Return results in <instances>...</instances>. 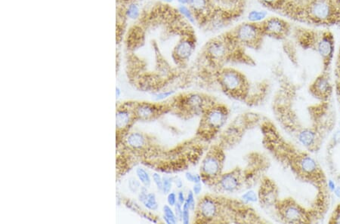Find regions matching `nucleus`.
Instances as JSON below:
<instances>
[{
  "mask_svg": "<svg viewBox=\"0 0 340 224\" xmlns=\"http://www.w3.org/2000/svg\"><path fill=\"white\" fill-rule=\"evenodd\" d=\"M296 22L315 27L340 25V3L334 0H294Z\"/></svg>",
  "mask_w": 340,
  "mask_h": 224,
  "instance_id": "1",
  "label": "nucleus"
},
{
  "mask_svg": "<svg viewBox=\"0 0 340 224\" xmlns=\"http://www.w3.org/2000/svg\"><path fill=\"white\" fill-rule=\"evenodd\" d=\"M292 37L295 43L305 50L317 53L322 60L324 71H328L335 53V36L324 27L292 26Z\"/></svg>",
  "mask_w": 340,
  "mask_h": 224,
  "instance_id": "2",
  "label": "nucleus"
},
{
  "mask_svg": "<svg viewBox=\"0 0 340 224\" xmlns=\"http://www.w3.org/2000/svg\"><path fill=\"white\" fill-rule=\"evenodd\" d=\"M229 116V112L226 106L213 103L201 115L198 134H201L203 138H212L223 128Z\"/></svg>",
  "mask_w": 340,
  "mask_h": 224,
  "instance_id": "3",
  "label": "nucleus"
},
{
  "mask_svg": "<svg viewBox=\"0 0 340 224\" xmlns=\"http://www.w3.org/2000/svg\"><path fill=\"white\" fill-rule=\"evenodd\" d=\"M217 79L226 95L236 99H243L247 96L248 82L241 73L232 68H225L218 73Z\"/></svg>",
  "mask_w": 340,
  "mask_h": 224,
  "instance_id": "4",
  "label": "nucleus"
},
{
  "mask_svg": "<svg viewBox=\"0 0 340 224\" xmlns=\"http://www.w3.org/2000/svg\"><path fill=\"white\" fill-rule=\"evenodd\" d=\"M225 155L219 149H211L207 152L201 162V174L202 182L208 185H215L222 174Z\"/></svg>",
  "mask_w": 340,
  "mask_h": 224,
  "instance_id": "5",
  "label": "nucleus"
},
{
  "mask_svg": "<svg viewBox=\"0 0 340 224\" xmlns=\"http://www.w3.org/2000/svg\"><path fill=\"white\" fill-rule=\"evenodd\" d=\"M232 33L239 44L253 50L260 49L264 38L260 24L253 22L239 25Z\"/></svg>",
  "mask_w": 340,
  "mask_h": 224,
  "instance_id": "6",
  "label": "nucleus"
},
{
  "mask_svg": "<svg viewBox=\"0 0 340 224\" xmlns=\"http://www.w3.org/2000/svg\"><path fill=\"white\" fill-rule=\"evenodd\" d=\"M212 19L232 20L244 10L245 0H207Z\"/></svg>",
  "mask_w": 340,
  "mask_h": 224,
  "instance_id": "7",
  "label": "nucleus"
},
{
  "mask_svg": "<svg viewBox=\"0 0 340 224\" xmlns=\"http://www.w3.org/2000/svg\"><path fill=\"white\" fill-rule=\"evenodd\" d=\"M260 24L264 37L285 40L292 33V25L284 18L278 17L266 18Z\"/></svg>",
  "mask_w": 340,
  "mask_h": 224,
  "instance_id": "8",
  "label": "nucleus"
},
{
  "mask_svg": "<svg viewBox=\"0 0 340 224\" xmlns=\"http://www.w3.org/2000/svg\"><path fill=\"white\" fill-rule=\"evenodd\" d=\"M210 99L205 95L191 93L183 96L180 102L182 110L184 116L202 115L208 107L213 104Z\"/></svg>",
  "mask_w": 340,
  "mask_h": 224,
  "instance_id": "9",
  "label": "nucleus"
},
{
  "mask_svg": "<svg viewBox=\"0 0 340 224\" xmlns=\"http://www.w3.org/2000/svg\"><path fill=\"white\" fill-rule=\"evenodd\" d=\"M280 216L288 224H302L309 222V217L304 208L292 199L277 203Z\"/></svg>",
  "mask_w": 340,
  "mask_h": 224,
  "instance_id": "10",
  "label": "nucleus"
},
{
  "mask_svg": "<svg viewBox=\"0 0 340 224\" xmlns=\"http://www.w3.org/2000/svg\"><path fill=\"white\" fill-rule=\"evenodd\" d=\"M195 211L197 222H213L219 215V201L212 196H204L197 203Z\"/></svg>",
  "mask_w": 340,
  "mask_h": 224,
  "instance_id": "11",
  "label": "nucleus"
},
{
  "mask_svg": "<svg viewBox=\"0 0 340 224\" xmlns=\"http://www.w3.org/2000/svg\"><path fill=\"white\" fill-rule=\"evenodd\" d=\"M215 185H216L221 191L228 193H235L241 187V174L237 169L227 173H222Z\"/></svg>",
  "mask_w": 340,
  "mask_h": 224,
  "instance_id": "12",
  "label": "nucleus"
},
{
  "mask_svg": "<svg viewBox=\"0 0 340 224\" xmlns=\"http://www.w3.org/2000/svg\"><path fill=\"white\" fill-rule=\"evenodd\" d=\"M270 10L275 11L292 20L294 13V0H258Z\"/></svg>",
  "mask_w": 340,
  "mask_h": 224,
  "instance_id": "13",
  "label": "nucleus"
},
{
  "mask_svg": "<svg viewBox=\"0 0 340 224\" xmlns=\"http://www.w3.org/2000/svg\"><path fill=\"white\" fill-rule=\"evenodd\" d=\"M295 166L299 174L306 177L318 174L319 168L315 159L309 155H300L295 161Z\"/></svg>",
  "mask_w": 340,
  "mask_h": 224,
  "instance_id": "14",
  "label": "nucleus"
},
{
  "mask_svg": "<svg viewBox=\"0 0 340 224\" xmlns=\"http://www.w3.org/2000/svg\"><path fill=\"white\" fill-rule=\"evenodd\" d=\"M328 71H323L311 85V92L317 97H328L332 91Z\"/></svg>",
  "mask_w": 340,
  "mask_h": 224,
  "instance_id": "15",
  "label": "nucleus"
},
{
  "mask_svg": "<svg viewBox=\"0 0 340 224\" xmlns=\"http://www.w3.org/2000/svg\"><path fill=\"white\" fill-rule=\"evenodd\" d=\"M299 142L305 148H311L315 145L317 141V133L310 128H304L299 131L297 134Z\"/></svg>",
  "mask_w": 340,
  "mask_h": 224,
  "instance_id": "16",
  "label": "nucleus"
},
{
  "mask_svg": "<svg viewBox=\"0 0 340 224\" xmlns=\"http://www.w3.org/2000/svg\"><path fill=\"white\" fill-rule=\"evenodd\" d=\"M261 203L262 202L266 206H271L277 203V193L274 187H264L261 189L260 194H259Z\"/></svg>",
  "mask_w": 340,
  "mask_h": 224,
  "instance_id": "17",
  "label": "nucleus"
},
{
  "mask_svg": "<svg viewBox=\"0 0 340 224\" xmlns=\"http://www.w3.org/2000/svg\"><path fill=\"white\" fill-rule=\"evenodd\" d=\"M127 144L134 149H141L145 144V138L141 133L134 132L127 137Z\"/></svg>",
  "mask_w": 340,
  "mask_h": 224,
  "instance_id": "18",
  "label": "nucleus"
},
{
  "mask_svg": "<svg viewBox=\"0 0 340 224\" xmlns=\"http://www.w3.org/2000/svg\"><path fill=\"white\" fill-rule=\"evenodd\" d=\"M156 109L151 105H139L136 108V115L142 120H148L155 114Z\"/></svg>",
  "mask_w": 340,
  "mask_h": 224,
  "instance_id": "19",
  "label": "nucleus"
},
{
  "mask_svg": "<svg viewBox=\"0 0 340 224\" xmlns=\"http://www.w3.org/2000/svg\"><path fill=\"white\" fill-rule=\"evenodd\" d=\"M131 121V116L126 110L118 111L116 115V124L118 128H125Z\"/></svg>",
  "mask_w": 340,
  "mask_h": 224,
  "instance_id": "20",
  "label": "nucleus"
},
{
  "mask_svg": "<svg viewBox=\"0 0 340 224\" xmlns=\"http://www.w3.org/2000/svg\"><path fill=\"white\" fill-rule=\"evenodd\" d=\"M163 220L168 224H175L179 222L177 217L174 210L169 206V204H166L163 208Z\"/></svg>",
  "mask_w": 340,
  "mask_h": 224,
  "instance_id": "21",
  "label": "nucleus"
},
{
  "mask_svg": "<svg viewBox=\"0 0 340 224\" xmlns=\"http://www.w3.org/2000/svg\"><path fill=\"white\" fill-rule=\"evenodd\" d=\"M136 176L141 184L146 187H149L151 184V178L148 172L144 169L138 168L136 170Z\"/></svg>",
  "mask_w": 340,
  "mask_h": 224,
  "instance_id": "22",
  "label": "nucleus"
},
{
  "mask_svg": "<svg viewBox=\"0 0 340 224\" xmlns=\"http://www.w3.org/2000/svg\"><path fill=\"white\" fill-rule=\"evenodd\" d=\"M142 204L145 205V208H148L151 211H156L158 208V202L157 200L156 196L154 193H148L146 199L144 200Z\"/></svg>",
  "mask_w": 340,
  "mask_h": 224,
  "instance_id": "23",
  "label": "nucleus"
},
{
  "mask_svg": "<svg viewBox=\"0 0 340 224\" xmlns=\"http://www.w3.org/2000/svg\"><path fill=\"white\" fill-rule=\"evenodd\" d=\"M178 10L182 15L185 18L186 20L188 21L190 23L194 25L196 23V19L194 18V14L191 8H189L188 5H179Z\"/></svg>",
  "mask_w": 340,
  "mask_h": 224,
  "instance_id": "24",
  "label": "nucleus"
},
{
  "mask_svg": "<svg viewBox=\"0 0 340 224\" xmlns=\"http://www.w3.org/2000/svg\"><path fill=\"white\" fill-rule=\"evenodd\" d=\"M266 18V12H262V11H252L248 15L249 21L250 22H253V23H260Z\"/></svg>",
  "mask_w": 340,
  "mask_h": 224,
  "instance_id": "25",
  "label": "nucleus"
},
{
  "mask_svg": "<svg viewBox=\"0 0 340 224\" xmlns=\"http://www.w3.org/2000/svg\"><path fill=\"white\" fill-rule=\"evenodd\" d=\"M241 199L243 202L248 204V203L257 202L260 199H259V194H257L254 190H250L245 192L242 195Z\"/></svg>",
  "mask_w": 340,
  "mask_h": 224,
  "instance_id": "26",
  "label": "nucleus"
},
{
  "mask_svg": "<svg viewBox=\"0 0 340 224\" xmlns=\"http://www.w3.org/2000/svg\"><path fill=\"white\" fill-rule=\"evenodd\" d=\"M174 184V180L173 177H169V176H163V190L162 193L163 194L167 195L168 193L171 192L173 188V185Z\"/></svg>",
  "mask_w": 340,
  "mask_h": 224,
  "instance_id": "27",
  "label": "nucleus"
},
{
  "mask_svg": "<svg viewBox=\"0 0 340 224\" xmlns=\"http://www.w3.org/2000/svg\"><path fill=\"white\" fill-rule=\"evenodd\" d=\"M184 177H185L187 181L190 182V183H192L193 184H194V183H201V182H202V177H201V174L192 173V172H186V173L184 174Z\"/></svg>",
  "mask_w": 340,
  "mask_h": 224,
  "instance_id": "28",
  "label": "nucleus"
},
{
  "mask_svg": "<svg viewBox=\"0 0 340 224\" xmlns=\"http://www.w3.org/2000/svg\"><path fill=\"white\" fill-rule=\"evenodd\" d=\"M195 195L193 193L192 190L188 191L187 194V198H186L185 203H187V205L191 208V211H195L196 204Z\"/></svg>",
  "mask_w": 340,
  "mask_h": 224,
  "instance_id": "29",
  "label": "nucleus"
},
{
  "mask_svg": "<svg viewBox=\"0 0 340 224\" xmlns=\"http://www.w3.org/2000/svg\"><path fill=\"white\" fill-rule=\"evenodd\" d=\"M141 182L139 180L135 178H131L129 180V188L132 193H136L141 190Z\"/></svg>",
  "mask_w": 340,
  "mask_h": 224,
  "instance_id": "30",
  "label": "nucleus"
},
{
  "mask_svg": "<svg viewBox=\"0 0 340 224\" xmlns=\"http://www.w3.org/2000/svg\"><path fill=\"white\" fill-rule=\"evenodd\" d=\"M191 208L187 205V203L184 202L183 204V218H182V222L184 224H187L190 223V214H191Z\"/></svg>",
  "mask_w": 340,
  "mask_h": 224,
  "instance_id": "31",
  "label": "nucleus"
},
{
  "mask_svg": "<svg viewBox=\"0 0 340 224\" xmlns=\"http://www.w3.org/2000/svg\"><path fill=\"white\" fill-rule=\"evenodd\" d=\"M336 76H337V86L340 89V46L339 48L337 61H336Z\"/></svg>",
  "mask_w": 340,
  "mask_h": 224,
  "instance_id": "32",
  "label": "nucleus"
},
{
  "mask_svg": "<svg viewBox=\"0 0 340 224\" xmlns=\"http://www.w3.org/2000/svg\"><path fill=\"white\" fill-rule=\"evenodd\" d=\"M154 183L156 185L157 188L159 192H162L163 190V177L157 173H155L152 176Z\"/></svg>",
  "mask_w": 340,
  "mask_h": 224,
  "instance_id": "33",
  "label": "nucleus"
},
{
  "mask_svg": "<svg viewBox=\"0 0 340 224\" xmlns=\"http://www.w3.org/2000/svg\"><path fill=\"white\" fill-rule=\"evenodd\" d=\"M127 15L131 19H136L138 18V15H139V9H138V6L135 5H131L129 7L128 12H127Z\"/></svg>",
  "mask_w": 340,
  "mask_h": 224,
  "instance_id": "34",
  "label": "nucleus"
},
{
  "mask_svg": "<svg viewBox=\"0 0 340 224\" xmlns=\"http://www.w3.org/2000/svg\"><path fill=\"white\" fill-rule=\"evenodd\" d=\"M167 203L169 206L174 207L178 202L177 194L175 192H170L167 194Z\"/></svg>",
  "mask_w": 340,
  "mask_h": 224,
  "instance_id": "35",
  "label": "nucleus"
},
{
  "mask_svg": "<svg viewBox=\"0 0 340 224\" xmlns=\"http://www.w3.org/2000/svg\"><path fill=\"white\" fill-rule=\"evenodd\" d=\"M174 92L175 91H166V92H160V93L155 95V100L157 101L165 100V99H168L169 97L172 96Z\"/></svg>",
  "mask_w": 340,
  "mask_h": 224,
  "instance_id": "36",
  "label": "nucleus"
},
{
  "mask_svg": "<svg viewBox=\"0 0 340 224\" xmlns=\"http://www.w3.org/2000/svg\"><path fill=\"white\" fill-rule=\"evenodd\" d=\"M174 211L176 213V217H177L179 221H182L183 214V204L177 202L174 206Z\"/></svg>",
  "mask_w": 340,
  "mask_h": 224,
  "instance_id": "37",
  "label": "nucleus"
},
{
  "mask_svg": "<svg viewBox=\"0 0 340 224\" xmlns=\"http://www.w3.org/2000/svg\"><path fill=\"white\" fill-rule=\"evenodd\" d=\"M202 184L201 183H194L193 185L192 192L194 193L195 196H198V195L201 194V192H202Z\"/></svg>",
  "mask_w": 340,
  "mask_h": 224,
  "instance_id": "38",
  "label": "nucleus"
},
{
  "mask_svg": "<svg viewBox=\"0 0 340 224\" xmlns=\"http://www.w3.org/2000/svg\"><path fill=\"white\" fill-rule=\"evenodd\" d=\"M177 198L178 202L183 204L184 202H185L186 198H187V195L184 194V192L183 191V190H180V191L178 193Z\"/></svg>",
  "mask_w": 340,
  "mask_h": 224,
  "instance_id": "39",
  "label": "nucleus"
},
{
  "mask_svg": "<svg viewBox=\"0 0 340 224\" xmlns=\"http://www.w3.org/2000/svg\"><path fill=\"white\" fill-rule=\"evenodd\" d=\"M173 180H174V184L176 185V187H177V188H183V186H184V183H183V180H182V179L180 178V177H173Z\"/></svg>",
  "mask_w": 340,
  "mask_h": 224,
  "instance_id": "40",
  "label": "nucleus"
},
{
  "mask_svg": "<svg viewBox=\"0 0 340 224\" xmlns=\"http://www.w3.org/2000/svg\"><path fill=\"white\" fill-rule=\"evenodd\" d=\"M332 222L336 224H340V208L334 213V216L333 217Z\"/></svg>",
  "mask_w": 340,
  "mask_h": 224,
  "instance_id": "41",
  "label": "nucleus"
},
{
  "mask_svg": "<svg viewBox=\"0 0 340 224\" xmlns=\"http://www.w3.org/2000/svg\"><path fill=\"white\" fill-rule=\"evenodd\" d=\"M327 187H328L329 190L331 192H334L335 190L336 187H337V185H336L335 182L333 180H329L327 182Z\"/></svg>",
  "mask_w": 340,
  "mask_h": 224,
  "instance_id": "42",
  "label": "nucleus"
},
{
  "mask_svg": "<svg viewBox=\"0 0 340 224\" xmlns=\"http://www.w3.org/2000/svg\"><path fill=\"white\" fill-rule=\"evenodd\" d=\"M333 141L335 144H340V130L337 131L335 134H334V138H333Z\"/></svg>",
  "mask_w": 340,
  "mask_h": 224,
  "instance_id": "43",
  "label": "nucleus"
},
{
  "mask_svg": "<svg viewBox=\"0 0 340 224\" xmlns=\"http://www.w3.org/2000/svg\"><path fill=\"white\" fill-rule=\"evenodd\" d=\"M334 194H335L336 197L338 199H340V187H336L335 190L334 191Z\"/></svg>",
  "mask_w": 340,
  "mask_h": 224,
  "instance_id": "44",
  "label": "nucleus"
},
{
  "mask_svg": "<svg viewBox=\"0 0 340 224\" xmlns=\"http://www.w3.org/2000/svg\"><path fill=\"white\" fill-rule=\"evenodd\" d=\"M181 5H188L189 0H177Z\"/></svg>",
  "mask_w": 340,
  "mask_h": 224,
  "instance_id": "45",
  "label": "nucleus"
},
{
  "mask_svg": "<svg viewBox=\"0 0 340 224\" xmlns=\"http://www.w3.org/2000/svg\"><path fill=\"white\" fill-rule=\"evenodd\" d=\"M120 95H121V90H120V88L117 87V89H116V98H117V99L120 98Z\"/></svg>",
  "mask_w": 340,
  "mask_h": 224,
  "instance_id": "46",
  "label": "nucleus"
},
{
  "mask_svg": "<svg viewBox=\"0 0 340 224\" xmlns=\"http://www.w3.org/2000/svg\"><path fill=\"white\" fill-rule=\"evenodd\" d=\"M163 1H165L166 2H173V0H163Z\"/></svg>",
  "mask_w": 340,
  "mask_h": 224,
  "instance_id": "47",
  "label": "nucleus"
},
{
  "mask_svg": "<svg viewBox=\"0 0 340 224\" xmlns=\"http://www.w3.org/2000/svg\"><path fill=\"white\" fill-rule=\"evenodd\" d=\"M334 1H336V2H339V3H340V0H334Z\"/></svg>",
  "mask_w": 340,
  "mask_h": 224,
  "instance_id": "48",
  "label": "nucleus"
},
{
  "mask_svg": "<svg viewBox=\"0 0 340 224\" xmlns=\"http://www.w3.org/2000/svg\"><path fill=\"white\" fill-rule=\"evenodd\" d=\"M124 1H127V2H128V1H132V0H124Z\"/></svg>",
  "mask_w": 340,
  "mask_h": 224,
  "instance_id": "49",
  "label": "nucleus"
}]
</instances>
